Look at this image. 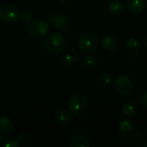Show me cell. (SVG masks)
Returning a JSON list of instances; mask_svg holds the SVG:
<instances>
[{
  "mask_svg": "<svg viewBox=\"0 0 147 147\" xmlns=\"http://www.w3.org/2000/svg\"><path fill=\"white\" fill-rule=\"evenodd\" d=\"M65 47V40L59 34H51L45 37L43 40L44 50L53 55L62 53Z\"/></svg>",
  "mask_w": 147,
  "mask_h": 147,
  "instance_id": "1",
  "label": "cell"
},
{
  "mask_svg": "<svg viewBox=\"0 0 147 147\" xmlns=\"http://www.w3.org/2000/svg\"><path fill=\"white\" fill-rule=\"evenodd\" d=\"M118 129L120 134L130 140V141H137L140 138V130L137 124L131 119H123L119 122Z\"/></svg>",
  "mask_w": 147,
  "mask_h": 147,
  "instance_id": "2",
  "label": "cell"
},
{
  "mask_svg": "<svg viewBox=\"0 0 147 147\" xmlns=\"http://www.w3.org/2000/svg\"><path fill=\"white\" fill-rule=\"evenodd\" d=\"M98 38L97 35L91 32V31H86L80 34L78 40V47L82 52L84 53H90L96 49L98 47Z\"/></svg>",
  "mask_w": 147,
  "mask_h": 147,
  "instance_id": "3",
  "label": "cell"
},
{
  "mask_svg": "<svg viewBox=\"0 0 147 147\" xmlns=\"http://www.w3.org/2000/svg\"><path fill=\"white\" fill-rule=\"evenodd\" d=\"M88 106V97L85 94L78 92L73 94L68 102V107L70 111L76 115H81L83 114Z\"/></svg>",
  "mask_w": 147,
  "mask_h": 147,
  "instance_id": "4",
  "label": "cell"
},
{
  "mask_svg": "<svg viewBox=\"0 0 147 147\" xmlns=\"http://www.w3.org/2000/svg\"><path fill=\"white\" fill-rule=\"evenodd\" d=\"M115 88L121 96H128L134 91V83L128 75H120L115 80Z\"/></svg>",
  "mask_w": 147,
  "mask_h": 147,
  "instance_id": "5",
  "label": "cell"
},
{
  "mask_svg": "<svg viewBox=\"0 0 147 147\" xmlns=\"http://www.w3.org/2000/svg\"><path fill=\"white\" fill-rule=\"evenodd\" d=\"M49 27L48 24L40 19H35L30 22L27 27L28 34L34 38H41L48 34Z\"/></svg>",
  "mask_w": 147,
  "mask_h": 147,
  "instance_id": "6",
  "label": "cell"
},
{
  "mask_svg": "<svg viewBox=\"0 0 147 147\" xmlns=\"http://www.w3.org/2000/svg\"><path fill=\"white\" fill-rule=\"evenodd\" d=\"M20 9L12 3H7L0 9V19L6 23H12L20 17Z\"/></svg>",
  "mask_w": 147,
  "mask_h": 147,
  "instance_id": "7",
  "label": "cell"
},
{
  "mask_svg": "<svg viewBox=\"0 0 147 147\" xmlns=\"http://www.w3.org/2000/svg\"><path fill=\"white\" fill-rule=\"evenodd\" d=\"M142 44L137 38H129L124 44L122 47V54L127 59L135 58L141 51Z\"/></svg>",
  "mask_w": 147,
  "mask_h": 147,
  "instance_id": "8",
  "label": "cell"
},
{
  "mask_svg": "<svg viewBox=\"0 0 147 147\" xmlns=\"http://www.w3.org/2000/svg\"><path fill=\"white\" fill-rule=\"evenodd\" d=\"M79 59V53L75 48H68L62 51L61 61L64 65L67 66L74 65Z\"/></svg>",
  "mask_w": 147,
  "mask_h": 147,
  "instance_id": "9",
  "label": "cell"
},
{
  "mask_svg": "<svg viewBox=\"0 0 147 147\" xmlns=\"http://www.w3.org/2000/svg\"><path fill=\"white\" fill-rule=\"evenodd\" d=\"M101 45L105 51L109 53H114L118 48V40L114 35L108 34L102 37Z\"/></svg>",
  "mask_w": 147,
  "mask_h": 147,
  "instance_id": "10",
  "label": "cell"
},
{
  "mask_svg": "<svg viewBox=\"0 0 147 147\" xmlns=\"http://www.w3.org/2000/svg\"><path fill=\"white\" fill-rule=\"evenodd\" d=\"M53 27L59 32L66 31L70 27V20L65 15H59L53 18Z\"/></svg>",
  "mask_w": 147,
  "mask_h": 147,
  "instance_id": "11",
  "label": "cell"
},
{
  "mask_svg": "<svg viewBox=\"0 0 147 147\" xmlns=\"http://www.w3.org/2000/svg\"><path fill=\"white\" fill-rule=\"evenodd\" d=\"M147 5V0H127L126 6L132 13H140L143 11Z\"/></svg>",
  "mask_w": 147,
  "mask_h": 147,
  "instance_id": "12",
  "label": "cell"
},
{
  "mask_svg": "<svg viewBox=\"0 0 147 147\" xmlns=\"http://www.w3.org/2000/svg\"><path fill=\"white\" fill-rule=\"evenodd\" d=\"M70 147H90V140L84 134H76L74 135L70 142H69Z\"/></svg>",
  "mask_w": 147,
  "mask_h": 147,
  "instance_id": "13",
  "label": "cell"
},
{
  "mask_svg": "<svg viewBox=\"0 0 147 147\" xmlns=\"http://www.w3.org/2000/svg\"><path fill=\"white\" fill-rule=\"evenodd\" d=\"M138 103L135 101H128L125 102L121 108V111L124 115L132 118L138 112Z\"/></svg>",
  "mask_w": 147,
  "mask_h": 147,
  "instance_id": "14",
  "label": "cell"
},
{
  "mask_svg": "<svg viewBox=\"0 0 147 147\" xmlns=\"http://www.w3.org/2000/svg\"><path fill=\"white\" fill-rule=\"evenodd\" d=\"M53 118L58 123L65 124L72 120V115L69 111L65 109H58L57 111H55Z\"/></svg>",
  "mask_w": 147,
  "mask_h": 147,
  "instance_id": "15",
  "label": "cell"
},
{
  "mask_svg": "<svg viewBox=\"0 0 147 147\" xmlns=\"http://www.w3.org/2000/svg\"><path fill=\"white\" fill-rule=\"evenodd\" d=\"M125 8H126V6L121 1H112L109 3V4L108 6L109 11L112 15H115V16L122 14L125 11Z\"/></svg>",
  "mask_w": 147,
  "mask_h": 147,
  "instance_id": "16",
  "label": "cell"
},
{
  "mask_svg": "<svg viewBox=\"0 0 147 147\" xmlns=\"http://www.w3.org/2000/svg\"><path fill=\"white\" fill-rule=\"evenodd\" d=\"M13 129L12 121L5 116H0V134L5 135L9 134Z\"/></svg>",
  "mask_w": 147,
  "mask_h": 147,
  "instance_id": "17",
  "label": "cell"
},
{
  "mask_svg": "<svg viewBox=\"0 0 147 147\" xmlns=\"http://www.w3.org/2000/svg\"><path fill=\"white\" fill-rule=\"evenodd\" d=\"M83 61H84V64L85 65V66H87L88 68H90V69L96 68L98 66V63H99L96 56H95L93 54L84 55L83 58Z\"/></svg>",
  "mask_w": 147,
  "mask_h": 147,
  "instance_id": "18",
  "label": "cell"
},
{
  "mask_svg": "<svg viewBox=\"0 0 147 147\" xmlns=\"http://www.w3.org/2000/svg\"><path fill=\"white\" fill-rule=\"evenodd\" d=\"M18 140L10 136H3L0 138V147H17L19 146Z\"/></svg>",
  "mask_w": 147,
  "mask_h": 147,
  "instance_id": "19",
  "label": "cell"
},
{
  "mask_svg": "<svg viewBox=\"0 0 147 147\" xmlns=\"http://www.w3.org/2000/svg\"><path fill=\"white\" fill-rule=\"evenodd\" d=\"M113 80H114V76L111 73L104 72L98 78V84L102 87H106L110 85Z\"/></svg>",
  "mask_w": 147,
  "mask_h": 147,
  "instance_id": "20",
  "label": "cell"
},
{
  "mask_svg": "<svg viewBox=\"0 0 147 147\" xmlns=\"http://www.w3.org/2000/svg\"><path fill=\"white\" fill-rule=\"evenodd\" d=\"M34 17V14L31 10L29 9H23L21 13H20V19L23 22H31V20Z\"/></svg>",
  "mask_w": 147,
  "mask_h": 147,
  "instance_id": "21",
  "label": "cell"
},
{
  "mask_svg": "<svg viewBox=\"0 0 147 147\" xmlns=\"http://www.w3.org/2000/svg\"><path fill=\"white\" fill-rule=\"evenodd\" d=\"M30 141H31V138H30V136H29L28 134H26V133L21 134L19 135V137H18V142H19V144L22 145V146H26V145L28 144Z\"/></svg>",
  "mask_w": 147,
  "mask_h": 147,
  "instance_id": "22",
  "label": "cell"
},
{
  "mask_svg": "<svg viewBox=\"0 0 147 147\" xmlns=\"http://www.w3.org/2000/svg\"><path fill=\"white\" fill-rule=\"evenodd\" d=\"M140 104L142 107L147 108V90L143 92L140 96Z\"/></svg>",
  "mask_w": 147,
  "mask_h": 147,
  "instance_id": "23",
  "label": "cell"
},
{
  "mask_svg": "<svg viewBox=\"0 0 147 147\" xmlns=\"http://www.w3.org/2000/svg\"><path fill=\"white\" fill-rule=\"evenodd\" d=\"M58 3H63V4H66V3H69L71 2V0H56Z\"/></svg>",
  "mask_w": 147,
  "mask_h": 147,
  "instance_id": "24",
  "label": "cell"
},
{
  "mask_svg": "<svg viewBox=\"0 0 147 147\" xmlns=\"http://www.w3.org/2000/svg\"><path fill=\"white\" fill-rule=\"evenodd\" d=\"M144 43H145V46L147 48V37H146V39H145V40H144Z\"/></svg>",
  "mask_w": 147,
  "mask_h": 147,
  "instance_id": "25",
  "label": "cell"
},
{
  "mask_svg": "<svg viewBox=\"0 0 147 147\" xmlns=\"http://www.w3.org/2000/svg\"><path fill=\"white\" fill-rule=\"evenodd\" d=\"M144 146L147 147V142H146V144H144Z\"/></svg>",
  "mask_w": 147,
  "mask_h": 147,
  "instance_id": "26",
  "label": "cell"
}]
</instances>
